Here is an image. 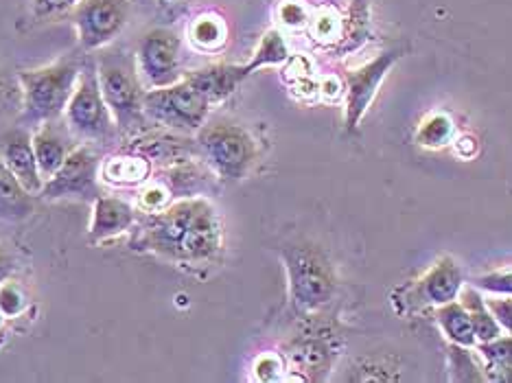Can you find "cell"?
I'll return each mask as SVG.
<instances>
[{
    "instance_id": "6da1fadb",
    "label": "cell",
    "mask_w": 512,
    "mask_h": 383,
    "mask_svg": "<svg viewBox=\"0 0 512 383\" xmlns=\"http://www.w3.org/2000/svg\"><path fill=\"white\" fill-rule=\"evenodd\" d=\"M132 248L178 265H208L224 252V224L208 197L186 195L138 217Z\"/></svg>"
},
{
    "instance_id": "7a4b0ae2",
    "label": "cell",
    "mask_w": 512,
    "mask_h": 383,
    "mask_svg": "<svg viewBox=\"0 0 512 383\" xmlns=\"http://www.w3.org/2000/svg\"><path fill=\"white\" fill-rule=\"evenodd\" d=\"M281 259L287 272L289 305L294 313L309 318L331 303L337 292V272L329 254L318 243H285Z\"/></svg>"
},
{
    "instance_id": "3957f363",
    "label": "cell",
    "mask_w": 512,
    "mask_h": 383,
    "mask_svg": "<svg viewBox=\"0 0 512 383\" xmlns=\"http://www.w3.org/2000/svg\"><path fill=\"white\" fill-rule=\"evenodd\" d=\"M81 68L75 60H57L18 75L20 119L36 130L38 125L64 116L73 97Z\"/></svg>"
},
{
    "instance_id": "277c9868",
    "label": "cell",
    "mask_w": 512,
    "mask_h": 383,
    "mask_svg": "<svg viewBox=\"0 0 512 383\" xmlns=\"http://www.w3.org/2000/svg\"><path fill=\"white\" fill-rule=\"evenodd\" d=\"M195 134L197 149L219 180L241 182L248 178L259 158V147L246 127L228 121H206Z\"/></svg>"
},
{
    "instance_id": "5b68a950",
    "label": "cell",
    "mask_w": 512,
    "mask_h": 383,
    "mask_svg": "<svg viewBox=\"0 0 512 383\" xmlns=\"http://www.w3.org/2000/svg\"><path fill=\"white\" fill-rule=\"evenodd\" d=\"M99 86L116 127L123 132H138L145 121L143 97L145 90L138 75V66L125 53L103 55L97 62Z\"/></svg>"
},
{
    "instance_id": "8992f818",
    "label": "cell",
    "mask_w": 512,
    "mask_h": 383,
    "mask_svg": "<svg viewBox=\"0 0 512 383\" xmlns=\"http://www.w3.org/2000/svg\"><path fill=\"white\" fill-rule=\"evenodd\" d=\"M464 285H467V276H464L462 265L451 254H442L416 281L394 289L390 300L394 311L405 316V313L436 309L451 300H458Z\"/></svg>"
},
{
    "instance_id": "52a82bcc",
    "label": "cell",
    "mask_w": 512,
    "mask_h": 383,
    "mask_svg": "<svg viewBox=\"0 0 512 383\" xmlns=\"http://www.w3.org/2000/svg\"><path fill=\"white\" fill-rule=\"evenodd\" d=\"M211 101L182 75L171 86L149 88L143 97L147 119L176 132H197L208 121Z\"/></svg>"
},
{
    "instance_id": "ba28073f",
    "label": "cell",
    "mask_w": 512,
    "mask_h": 383,
    "mask_svg": "<svg viewBox=\"0 0 512 383\" xmlns=\"http://www.w3.org/2000/svg\"><path fill=\"white\" fill-rule=\"evenodd\" d=\"M64 121L81 143H101L114 138L116 121L103 99L97 64H90L79 73L73 97L64 110Z\"/></svg>"
},
{
    "instance_id": "9c48e42d",
    "label": "cell",
    "mask_w": 512,
    "mask_h": 383,
    "mask_svg": "<svg viewBox=\"0 0 512 383\" xmlns=\"http://www.w3.org/2000/svg\"><path fill=\"white\" fill-rule=\"evenodd\" d=\"M101 158L95 149L86 143H79L64 165L44 182L40 197L46 202L77 200V202H95L101 195Z\"/></svg>"
},
{
    "instance_id": "30bf717a",
    "label": "cell",
    "mask_w": 512,
    "mask_h": 383,
    "mask_svg": "<svg viewBox=\"0 0 512 383\" xmlns=\"http://www.w3.org/2000/svg\"><path fill=\"white\" fill-rule=\"evenodd\" d=\"M405 49H390L383 51L377 57H372L370 62L351 68L344 75V127L346 132H357L359 125L366 119L368 110L372 108V103L377 99V92L383 84V79L388 77V73L394 68Z\"/></svg>"
},
{
    "instance_id": "8fae6325",
    "label": "cell",
    "mask_w": 512,
    "mask_h": 383,
    "mask_svg": "<svg viewBox=\"0 0 512 383\" xmlns=\"http://www.w3.org/2000/svg\"><path fill=\"white\" fill-rule=\"evenodd\" d=\"M132 14L130 0H81L73 9V25L84 51H99L121 36Z\"/></svg>"
},
{
    "instance_id": "7c38bea8",
    "label": "cell",
    "mask_w": 512,
    "mask_h": 383,
    "mask_svg": "<svg viewBox=\"0 0 512 383\" xmlns=\"http://www.w3.org/2000/svg\"><path fill=\"white\" fill-rule=\"evenodd\" d=\"M180 53L182 40L173 29L156 27L145 33L136 51V66L147 90L171 86L182 79Z\"/></svg>"
},
{
    "instance_id": "4fadbf2b",
    "label": "cell",
    "mask_w": 512,
    "mask_h": 383,
    "mask_svg": "<svg viewBox=\"0 0 512 383\" xmlns=\"http://www.w3.org/2000/svg\"><path fill=\"white\" fill-rule=\"evenodd\" d=\"M337 355H340V346H337L335 333L320 329L309 331L294 340L289 357L296 366L302 379L307 381H324L333 370Z\"/></svg>"
},
{
    "instance_id": "5bb4252c",
    "label": "cell",
    "mask_w": 512,
    "mask_h": 383,
    "mask_svg": "<svg viewBox=\"0 0 512 383\" xmlns=\"http://www.w3.org/2000/svg\"><path fill=\"white\" fill-rule=\"evenodd\" d=\"M138 217H141L138 208L123 200V197L99 195L97 200L92 202L88 241L92 246H99V243L121 237L125 232L136 228Z\"/></svg>"
},
{
    "instance_id": "9a60e30c",
    "label": "cell",
    "mask_w": 512,
    "mask_h": 383,
    "mask_svg": "<svg viewBox=\"0 0 512 383\" xmlns=\"http://www.w3.org/2000/svg\"><path fill=\"white\" fill-rule=\"evenodd\" d=\"M0 158H3L11 173L22 182V187L33 195H40L44 187V178L40 176L29 132L14 130L0 136Z\"/></svg>"
},
{
    "instance_id": "2e32d148",
    "label": "cell",
    "mask_w": 512,
    "mask_h": 383,
    "mask_svg": "<svg viewBox=\"0 0 512 383\" xmlns=\"http://www.w3.org/2000/svg\"><path fill=\"white\" fill-rule=\"evenodd\" d=\"M31 141H33V152H36L40 176L44 178V182L64 165L68 154H71L79 145V143H73L75 134L68 130V125L66 130H62V127L55 125V121L38 125L31 134Z\"/></svg>"
},
{
    "instance_id": "e0dca14e",
    "label": "cell",
    "mask_w": 512,
    "mask_h": 383,
    "mask_svg": "<svg viewBox=\"0 0 512 383\" xmlns=\"http://www.w3.org/2000/svg\"><path fill=\"white\" fill-rule=\"evenodd\" d=\"M184 77L211 101V106L235 95L237 88L248 79L243 73V64H211L186 73Z\"/></svg>"
},
{
    "instance_id": "ac0fdd59",
    "label": "cell",
    "mask_w": 512,
    "mask_h": 383,
    "mask_svg": "<svg viewBox=\"0 0 512 383\" xmlns=\"http://www.w3.org/2000/svg\"><path fill=\"white\" fill-rule=\"evenodd\" d=\"M151 173H154L151 158L136 152V149L101 162V180L116 184V187H143L149 182Z\"/></svg>"
},
{
    "instance_id": "d6986e66",
    "label": "cell",
    "mask_w": 512,
    "mask_h": 383,
    "mask_svg": "<svg viewBox=\"0 0 512 383\" xmlns=\"http://www.w3.org/2000/svg\"><path fill=\"white\" fill-rule=\"evenodd\" d=\"M36 211V195L29 193L22 182L0 158V219L18 224Z\"/></svg>"
},
{
    "instance_id": "ffe728a7",
    "label": "cell",
    "mask_w": 512,
    "mask_h": 383,
    "mask_svg": "<svg viewBox=\"0 0 512 383\" xmlns=\"http://www.w3.org/2000/svg\"><path fill=\"white\" fill-rule=\"evenodd\" d=\"M458 300L469 313L477 344L491 342V340L499 338V335L504 333L502 327H499V322L495 320V316L491 313V309H488V305H486V296L473 283H467L462 287Z\"/></svg>"
},
{
    "instance_id": "44dd1931",
    "label": "cell",
    "mask_w": 512,
    "mask_h": 383,
    "mask_svg": "<svg viewBox=\"0 0 512 383\" xmlns=\"http://www.w3.org/2000/svg\"><path fill=\"white\" fill-rule=\"evenodd\" d=\"M434 318L438 322V329L445 335V340L460 346H477L473 324L467 309L462 307L460 300H451L447 305H440L434 309Z\"/></svg>"
},
{
    "instance_id": "7402d4cb",
    "label": "cell",
    "mask_w": 512,
    "mask_h": 383,
    "mask_svg": "<svg viewBox=\"0 0 512 383\" xmlns=\"http://www.w3.org/2000/svg\"><path fill=\"white\" fill-rule=\"evenodd\" d=\"M289 57H292V53H289V44L283 36V31L267 29L261 36L259 44H256L250 60L243 64V73H246V77H250L256 71H261V68L285 66Z\"/></svg>"
},
{
    "instance_id": "603a6c76",
    "label": "cell",
    "mask_w": 512,
    "mask_h": 383,
    "mask_svg": "<svg viewBox=\"0 0 512 383\" xmlns=\"http://www.w3.org/2000/svg\"><path fill=\"white\" fill-rule=\"evenodd\" d=\"M456 121L445 110L429 112L425 119L416 125L414 143L423 149H445L451 147L453 138H456Z\"/></svg>"
},
{
    "instance_id": "cb8c5ba5",
    "label": "cell",
    "mask_w": 512,
    "mask_h": 383,
    "mask_svg": "<svg viewBox=\"0 0 512 383\" xmlns=\"http://www.w3.org/2000/svg\"><path fill=\"white\" fill-rule=\"evenodd\" d=\"M447 373L453 383L486 381L484 359L477 353V346H460L447 342Z\"/></svg>"
},
{
    "instance_id": "d4e9b609",
    "label": "cell",
    "mask_w": 512,
    "mask_h": 383,
    "mask_svg": "<svg viewBox=\"0 0 512 383\" xmlns=\"http://www.w3.org/2000/svg\"><path fill=\"white\" fill-rule=\"evenodd\" d=\"M484 359L486 381H512V335L502 333L491 342L477 344Z\"/></svg>"
},
{
    "instance_id": "484cf974",
    "label": "cell",
    "mask_w": 512,
    "mask_h": 383,
    "mask_svg": "<svg viewBox=\"0 0 512 383\" xmlns=\"http://www.w3.org/2000/svg\"><path fill=\"white\" fill-rule=\"evenodd\" d=\"M189 38L195 49L204 53L221 51L228 42V25L219 14L197 16L189 27Z\"/></svg>"
},
{
    "instance_id": "4316f807",
    "label": "cell",
    "mask_w": 512,
    "mask_h": 383,
    "mask_svg": "<svg viewBox=\"0 0 512 383\" xmlns=\"http://www.w3.org/2000/svg\"><path fill=\"white\" fill-rule=\"evenodd\" d=\"M276 16H278V22H281L285 29L300 31V29L311 25L313 11L305 3V0H283V3L278 5Z\"/></svg>"
},
{
    "instance_id": "83f0119b",
    "label": "cell",
    "mask_w": 512,
    "mask_h": 383,
    "mask_svg": "<svg viewBox=\"0 0 512 383\" xmlns=\"http://www.w3.org/2000/svg\"><path fill=\"white\" fill-rule=\"evenodd\" d=\"M473 285L486 296H512V268H499L475 276Z\"/></svg>"
},
{
    "instance_id": "f1b7e54d",
    "label": "cell",
    "mask_w": 512,
    "mask_h": 383,
    "mask_svg": "<svg viewBox=\"0 0 512 383\" xmlns=\"http://www.w3.org/2000/svg\"><path fill=\"white\" fill-rule=\"evenodd\" d=\"M27 307V294L16 281H3L0 283V313L5 318H16Z\"/></svg>"
},
{
    "instance_id": "f546056e",
    "label": "cell",
    "mask_w": 512,
    "mask_h": 383,
    "mask_svg": "<svg viewBox=\"0 0 512 383\" xmlns=\"http://www.w3.org/2000/svg\"><path fill=\"white\" fill-rule=\"evenodd\" d=\"M173 202V193L169 191L167 184L151 182L141 193V202H138V213H156Z\"/></svg>"
},
{
    "instance_id": "4dcf8cb0",
    "label": "cell",
    "mask_w": 512,
    "mask_h": 383,
    "mask_svg": "<svg viewBox=\"0 0 512 383\" xmlns=\"http://www.w3.org/2000/svg\"><path fill=\"white\" fill-rule=\"evenodd\" d=\"M81 0H31V11L38 20H53L64 14H73Z\"/></svg>"
},
{
    "instance_id": "1f68e13d",
    "label": "cell",
    "mask_w": 512,
    "mask_h": 383,
    "mask_svg": "<svg viewBox=\"0 0 512 383\" xmlns=\"http://www.w3.org/2000/svg\"><path fill=\"white\" fill-rule=\"evenodd\" d=\"M311 31L316 33L318 40L324 42H335L340 38V31H342V20L337 18L333 11H320L318 16L311 18Z\"/></svg>"
},
{
    "instance_id": "d6a6232c",
    "label": "cell",
    "mask_w": 512,
    "mask_h": 383,
    "mask_svg": "<svg viewBox=\"0 0 512 383\" xmlns=\"http://www.w3.org/2000/svg\"><path fill=\"white\" fill-rule=\"evenodd\" d=\"M285 373V359L276 353H263L254 362V375L259 381H278Z\"/></svg>"
},
{
    "instance_id": "836d02e7",
    "label": "cell",
    "mask_w": 512,
    "mask_h": 383,
    "mask_svg": "<svg viewBox=\"0 0 512 383\" xmlns=\"http://www.w3.org/2000/svg\"><path fill=\"white\" fill-rule=\"evenodd\" d=\"M486 305L504 333L512 335V296H488Z\"/></svg>"
},
{
    "instance_id": "e575fe53",
    "label": "cell",
    "mask_w": 512,
    "mask_h": 383,
    "mask_svg": "<svg viewBox=\"0 0 512 383\" xmlns=\"http://www.w3.org/2000/svg\"><path fill=\"white\" fill-rule=\"evenodd\" d=\"M318 95H320V99H324L327 103L342 101L344 95H346L344 79H337V77H333V75L320 79V81H318Z\"/></svg>"
},
{
    "instance_id": "d590c367",
    "label": "cell",
    "mask_w": 512,
    "mask_h": 383,
    "mask_svg": "<svg viewBox=\"0 0 512 383\" xmlns=\"http://www.w3.org/2000/svg\"><path fill=\"white\" fill-rule=\"evenodd\" d=\"M480 141L473 134H456V138H453V152H456L458 158L462 160H473L477 156V152H480V145H477Z\"/></svg>"
},
{
    "instance_id": "8d00e7d4",
    "label": "cell",
    "mask_w": 512,
    "mask_h": 383,
    "mask_svg": "<svg viewBox=\"0 0 512 383\" xmlns=\"http://www.w3.org/2000/svg\"><path fill=\"white\" fill-rule=\"evenodd\" d=\"M14 97H20V86L16 88L14 84H11V79L7 77V73L0 71V108L7 106V103Z\"/></svg>"
},
{
    "instance_id": "74e56055",
    "label": "cell",
    "mask_w": 512,
    "mask_h": 383,
    "mask_svg": "<svg viewBox=\"0 0 512 383\" xmlns=\"http://www.w3.org/2000/svg\"><path fill=\"white\" fill-rule=\"evenodd\" d=\"M11 274V257L7 254V250L0 246V283L7 281Z\"/></svg>"
},
{
    "instance_id": "f35d334b",
    "label": "cell",
    "mask_w": 512,
    "mask_h": 383,
    "mask_svg": "<svg viewBox=\"0 0 512 383\" xmlns=\"http://www.w3.org/2000/svg\"><path fill=\"white\" fill-rule=\"evenodd\" d=\"M5 320H7V318L3 316V313H0V331H3V322H5Z\"/></svg>"
},
{
    "instance_id": "ab89813d",
    "label": "cell",
    "mask_w": 512,
    "mask_h": 383,
    "mask_svg": "<svg viewBox=\"0 0 512 383\" xmlns=\"http://www.w3.org/2000/svg\"><path fill=\"white\" fill-rule=\"evenodd\" d=\"M171 3H184V0H171Z\"/></svg>"
}]
</instances>
